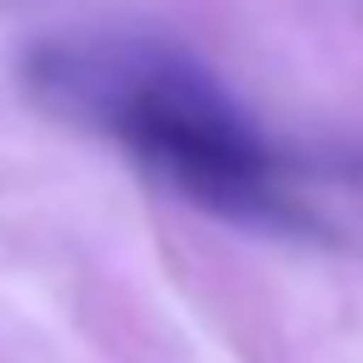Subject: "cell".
<instances>
[{"mask_svg": "<svg viewBox=\"0 0 363 363\" xmlns=\"http://www.w3.org/2000/svg\"><path fill=\"white\" fill-rule=\"evenodd\" d=\"M26 90L60 120L120 140L155 179L239 224H298L274 150L189 55L130 40H45L26 55Z\"/></svg>", "mask_w": 363, "mask_h": 363, "instance_id": "6da1fadb", "label": "cell"}]
</instances>
